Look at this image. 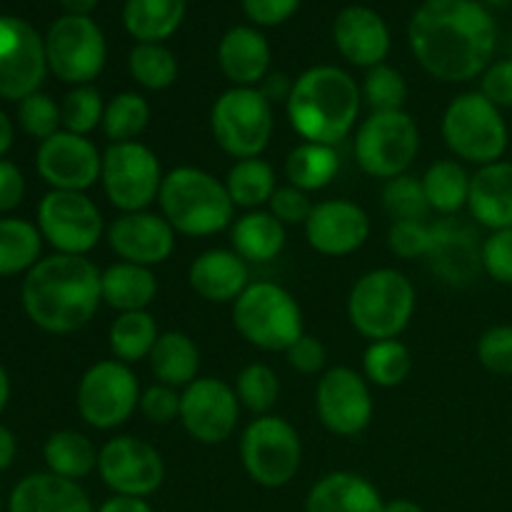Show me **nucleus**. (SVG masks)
I'll return each mask as SVG.
<instances>
[{"label": "nucleus", "mask_w": 512, "mask_h": 512, "mask_svg": "<svg viewBox=\"0 0 512 512\" xmlns=\"http://www.w3.org/2000/svg\"><path fill=\"white\" fill-rule=\"evenodd\" d=\"M415 60L440 83H470L490 68L498 25L478 0H425L408 25Z\"/></svg>", "instance_id": "obj_1"}, {"label": "nucleus", "mask_w": 512, "mask_h": 512, "mask_svg": "<svg viewBox=\"0 0 512 512\" xmlns=\"http://www.w3.org/2000/svg\"><path fill=\"white\" fill-rule=\"evenodd\" d=\"M98 265L88 255L53 253L23 278L20 300L30 323L50 335L85 328L103 303Z\"/></svg>", "instance_id": "obj_2"}, {"label": "nucleus", "mask_w": 512, "mask_h": 512, "mask_svg": "<svg viewBox=\"0 0 512 512\" xmlns=\"http://www.w3.org/2000/svg\"><path fill=\"white\" fill-rule=\"evenodd\" d=\"M363 90L348 70L315 65L293 80L285 103L290 125L308 143L338 145L358 125Z\"/></svg>", "instance_id": "obj_3"}, {"label": "nucleus", "mask_w": 512, "mask_h": 512, "mask_svg": "<svg viewBox=\"0 0 512 512\" xmlns=\"http://www.w3.org/2000/svg\"><path fill=\"white\" fill-rule=\"evenodd\" d=\"M160 215L185 238H208L233 225L235 203L223 180L195 165L165 173L158 195Z\"/></svg>", "instance_id": "obj_4"}, {"label": "nucleus", "mask_w": 512, "mask_h": 512, "mask_svg": "<svg viewBox=\"0 0 512 512\" xmlns=\"http://www.w3.org/2000/svg\"><path fill=\"white\" fill-rule=\"evenodd\" d=\"M418 295L405 273L395 268L368 270L355 280L348 295V320L358 335L375 340H393L403 335L415 315Z\"/></svg>", "instance_id": "obj_5"}, {"label": "nucleus", "mask_w": 512, "mask_h": 512, "mask_svg": "<svg viewBox=\"0 0 512 512\" xmlns=\"http://www.w3.org/2000/svg\"><path fill=\"white\" fill-rule=\"evenodd\" d=\"M233 325L245 343L265 353H285L305 335L303 310L283 285L258 280L233 303Z\"/></svg>", "instance_id": "obj_6"}, {"label": "nucleus", "mask_w": 512, "mask_h": 512, "mask_svg": "<svg viewBox=\"0 0 512 512\" xmlns=\"http://www.w3.org/2000/svg\"><path fill=\"white\" fill-rule=\"evenodd\" d=\"M445 145L463 163L478 168L503 160L510 145V130L503 110L490 103L480 90L460 93L450 100L440 123Z\"/></svg>", "instance_id": "obj_7"}, {"label": "nucleus", "mask_w": 512, "mask_h": 512, "mask_svg": "<svg viewBox=\"0 0 512 512\" xmlns=\"http://www.w3.org/2000/svg\"><path fill=\"white\" fill-rule=\"evenodd\" d=\"M210 130L225 155L260 158L275 130L273 103L260 88H230L210 108Z\"/></svg>", "instance_id": "obj_8"}, {"label": "nucleus", "mask_w": 512, "mask_h": 512, "mask_svg": "<svg viewBox=\"0 0 512 512\" xmlns=\"http://www.w3.org/2000/svg\"><path fill=\"white\" fill-rule=\"evenodd\" d=\"M355 160L375 180L405 175L420 153V128L408 110L370 113L355 133Z\"/></svg>", "instance_id": "obj_9"}, {"label": "nucleus", "mask_w": 512, "mask_h": 512, "mask_svg": "<svg viewBox=\"0 0 512 512\" xmlns=\"http://www.w3.org/2000/svg\"><path fill=\"white\" fill-rule=\"evenodd\" d=\"M240 463L260 488H285L303 465V443L293 423L278 415L250 420L240 435Z\"/></svg>", "instance_id": "obj_10"}, {"label": "nucleus", "mask_w": 512, "mask_h": 512, "mask_svg": "<svg viewBox=\"0 0 512 512\" xmlns=\"http://www.w3.org/2000/svg\"><path fill=\"white\" fill-rule=\"evenodd\" d=\"M163 178L165 173L158 155L140 140L110 143L105 148L100 185L105 198L120 213L148 210L158 200Z\"/></svg>", "instance_id": "obj_11"}, {"label": "nucleus", "mask_w": 512, "mask_h": 512, "mask_svg": "<svg viewBox=\"0 0 512 512\" xmlns=\"http://www.w3.org/2000/svg\"><path fill=\"white\" fill-rule=\"evenodd\" d=\"M140 383L130 365L108 358L90 365L75 390V408L95 430H115L128 423L140 405Z\"/></svg>", "instance_id": "obj_12"}, {"label": "nucleus", "mask_w": 512, "mask_h": 512, "mask_svg": "<svg viewBox=\"0 0 512 512\" xmlns=\"http://www.w3.org/2000/svg\"><path fill=\"white\" fill-rule=\"evenodd\" d=\"M48 70L68 85H93L108 60V43L90 15H68L55 20L45 35Z\"/></svg>", "instance_id": "obj_13"}, {"label": "nucleus", "mask_w": 512, "mask_h": 512, "mask_svg": "<svg viewBox=\"0 0 512 512\" xmlns=\"http://www.w3.org/2000/svg\"><path fill=\"white\" fill-rule=\"evenodd\" d=\"M38 230L55 253L88 255L105 233L98 203L88 193L50 190L38 203Z\"/></svg>", "instance_id": "obj_14"}, {"label": "nucleus", "mask_w": 512, "mask_h": 512, "mask_svg": "<svg viewBox=\"0 0 512 512\" xmlns=\"http://www.w3.org/2000/svg\"><path fill=\"white\" fill-rule=\"evenodd\" d=\"M315 410L328 433L338 438H358L373 423L375 413L365 375L348 365L325 370L315 388Z\"/></svg>", "instance_id": "obj_15"}, {"label": "nucleus", "mask_w": 512, "mask_h": 512, "mask_svg": "<svg viewBox=\"0 0 512 512\" xmlns=\"http://www.w3.org/2000/svg\"><path fill=\"white\" fill-rule=\"evenodd\" d=\"M98 475L113 495L148 500L163 488L165 463L155 445L133 435H118L100 448Z\"/></svg>", "instance_id": "obj_16"}, {"label": "nucleus", "mask_w": 512, "mask_h": 512, "mask_svg": "<svg viewBox=\"0 0 512 512\" xmlns=\"http://www.w3.org/2000/svg\"><path fill=\"white\" fill-rule=\"evenodd\" d=\"M45 73V38L28 20L0 15V98L20 103L38 93Z\"/></svg>", "instance_id": "obj_17"}, {"label": "nucleus", "mask_w": 512, "mask_h": 512, "mask_svg": "<svg viewBox=\"0 0 512 512\" xmlns=\"http://www.w3.org/2000/svg\"><path fill=\"white\" fill-rule=\"evenodd\" d=\"M240 400L220 378H198L180 390V425L200 445H220L235 433Z\"/></svg>", "instance_id": "obj_18"}, {"label": "nucleus", "mask_w": 512, "mask_h": 512, "mask_svg": "<svg viewBox=\"0 0 512 512\" xmlns=\"http://www.w3.org/2000/svg\"><path fill=\"white\" fill-rule=\"evenodd\" d=\"M35 170L53 190L85 193L100 180L103 153L88 135L58 130L38 145Z\"/></svg>", "instance_id": "obj_19"}, {"label": "nucleus", "mask_w": 512, "mask_h": 512, "mask_svg": "<svg viewBox=\"0 0 512 512\" xmlns=\"http://www.w3.org/2000/svg\"><path fill=\"white\" fill-rule=\"evenodd\" d=\"M303 228L310 248L328 258H345L363 248L370 238L368 213L358 203L345 198L315 203Z\"/></svg>", "instance_id": "obj_20"}, {"label": "nucleus", "mask_w": 512, "mask_h": 512, "mask_svg": "<svg viewBox=\"0 0 512 512\" xmlns=\"http://www.w3.org/2000/svg\"><path fill=\"white\" fill-rule=\"evenodd\" d=\"M175 230L160 213L138 210V213H120L105 230L110 250L123 263L153 265L165 263L175 250Z\"/></svg>", "instance_id": "obj_21"}, {"label": "nucleus", "mask_w": 512, "mask_h": 512, "mask_svg": "<svg viewBox=\"0 0 512 512\" xmlns=\"http://www.w3.org/2000/svg\"><path fill=\"white\" fill-rule=\"evenodd\" d=\"M338 53L355 68H375L390 53V30L383 15L365 5H348L333 23Z\"/></svg>", "instance_id": "obj_22"}, {"label": "nucleus", "mask_w": 512, "mask_h": 512, "mask_svg": "<svg viewBox=\"0 0 512 512\" xmlns=\"http://www.w3.org/2000/svg\"><path fill=\"white\" fill-rule=\"evenodd\" d=\"M188 283L208 303H235L250 285V268L235 250L210 248L190 263Z\"/></svg>", "instance_id": "obj_23"}, {"label": "nucleus", "mask_w": 512, "mask_h": 512, "mask_svg": "<svg viewBox=\"0 0 512 512\" xmlns=\"http://www.w3.org/2000/svg\"><path fill=\"white\" fill-rule=\"evenodd\" d=\"M270 43L258 28L235 25L220 38L218 65L233 88H255L268 78Z\"/></svg>", "instance_id": "obj_24"}, {"label": "nucleus", "mask_w": 512, "mask_h": 512, "mask_svg": "<svg viewBox=\"0 0 512 512\" xmlns=\"http://www.w3.org/2000/svg\"><path fill=\"white\" fill-rule=\"evenodd\" d=\"M80 483L53 473H33L20 480L8 498V512H95Z\"/></svg>", "instance_id": "obj_25"}, {"label": "nucleus", "mask_w": 512, "mask_h": 512, "mask_svg": "<svg viewBox=\"0 0 512 512\" xmlns=\"http://www.w3.org/2000/svg\"><path fill=\"white\" fill-rule=\"evenodd\" d=\"M470 218L478 225L493 230L512 228V163L483 165L470 178L468 195Z\"/></svg>", "instance_id": "obj_26"}, {"label": "nucleus", "mask_w": 512, "mask_h": 512, "mask_svg": "<svg viewBox=\"0 0 512 512\" xmlns=\"http://www.w3.org/2000/svg\"><path fill=\"white\" fill-rule=\"evenodd\" d=\"M480 248L483 243H478L473 230L465 225L440 223L433 225V248L428 260L445 283L465 285L483 270Z\"/></svg>", "instance_id": "obj_27"}, {"label": "nucleus", "mask_w": 512, "mask_h": 512, "mask_svg": "<svg viewBox=\"0 0 512 512\" xmlns=\"http://www.w3.org/2000/svg\"><path fill=\"white\" fill-rule=\"evenodd\" d=\"M383 505L378 488L350 470L323 475L305 498V512H383Z\"/></svg>", "instance_id": "obj_28"}, {"label": "nucleus", "mask_w": 512, "mask_h": 512, "mask_svg": "<svg viewBox=\"0 0 512 512\" xmlns=\"http://www.w3.org/2000/svg\"><path fill=\"white\" fill-rule=\"evenodd\" d=\"M100 293H103V303L115 313L148 310V305L158 295V278L145 265L118 260L100 275Z\"/></svg>", "instance_id": "obj_29"}, {"label": "nucleus", "mask_w": 512, "mask_h": 512, "mask_svg": "<svg viewBox=\"0 0 512 512\" xmlns=\"http://www.w3.org/2000/svg\"><path fill=\"white\" fill-rule=\"evenodd\" d=\"M285 225L270 210H248L230 228L233 250L245 263H270L285 248Z\"/></svg>", "instance_id": "obj_30"}, {"label": "nucleus", "mask_w": 512, "mask_h": 512, "mask_svg": "<svg viewBox=\"0 0 512 512\" xmlns=\"http://www.w3.org/2000/svg\"><path fill=\"white\" fill-rule=\"evenodd\" d=\"M148 363L158 383L183 390L198 380L200 350L183 330H165L160 333Z\"/></svg>", "instance_id": "obj_31"}, {"label": "nucleus", "mask_w": 512, "mask_h": 512, "mask_svg": "<svg viewBox=\"0 0 512 512\" xmlns=\"http://www.w3.org/2000/svg\"><path fill=\"white\" fill-rule=\"evenodd\" d=\"M188 0H125L123 25L138 43H163L183 25Z\"/></svg>", "instance_id": "obj_32"}, {"label": "nucleus", "mask_w": 512, "mask_h": 512, "mask_svg": "<svg viewBox=\"0 0 512 512\" xmlns=\"http://www.w3.org/2000/svg\"><path fill=\"white\" fill-rule=\"evenodd\" d=\"M338 173L340 155L335 145L303 140L285 158V178H288L290 185L303 190V193H315V190L328 188L338 178Z\"/></svg>", "instance_id": "obj_33"}, {"label": "nucleus", "mask_w": 512, "mask_h": 512, "mask_svg": "<svg viewBox=\"0 0 512 512\" xmlns=\"http://www.w3.org/2000/svg\"><path fill=\"white\" fill-rule=\"evenodd\" d=\"M98 453L93 440L78 430H58L43 445V460L48 473L80 483L98 470Z\"/></svg>", "instance_id": "obj_34"}, {"label": "nucleus", "mask_w": 512, "mask_h": 512, "mask_svg": "<svg viewBox=\"0 0 512 512\" xmlns=\"http://www.w3.org/2000/svg\"><path fill=\"white\" fill-rule=\"evenodd\" d=\"M420 178H423L425 198H428L433 213L455 215L463 208H468L470 178L473 175L465 170L460 160H435Z\"/></svg>", "instance_id": "obj_35"}, {"label": "nucleus", "mask_w": 512, "mask_h": 512, "mask_svg": "<svg viewBox=\"0 0 512 512\" xmlns=\"http://www.w3.org/2000/svg\"><path fill=\"white\" fill-rule=\"evenodd\" d=\"M158 323L148 310H135V313H118V318L110 323L108 348L115 360L125 365L148 360L158 343Z\"/></svg>", "instance_id": "obj_36"}, {"label": "nucleus", "mask_w": 512, "mask_h": 512, "mask_svg": "<svg viewBox=\"0 0 512 512\" xmlns=\"http://www.w3.org/2000/svg\"><path fill=\"white\" fill-rule=\"evenodd\" d=\"M43 235L23 218H0V278L28 273L40 263Z\"/></svg>", "instance_id": "obj_37"}, {"label": "nucleus", "mask_w": 512, "mask_h": 512, "mask_svg": "<svg viewBox=\"0 0 512 512\" xmlns=\"http://www.w3.org/2000/svg\"><path fill=\"white\" fill-rule=\"evenodd\" d=\"M225 188L233 198L235 208L260 210L270 203L273 193L278 190L275 170L263 158L235 160L233 168L225 175Z\"/></svg>", "instance_id": "obj_38"}, {"label": "nucleus", "mask_w": 512, "mask_h": 512, "mask_svg": "<svg viewBox=\"0 0 512 512\" xmlns=\"http://www.w3.org/2000/svg\"><path fill=\"white\" fill-rule=\"evenodd\" d=\"M413 370V355L403 340H375L363 355V375L378 388H398Z\"/></svg>", "instance_id": "obj_39"}, {"label": "nucleus", "mask_w": 512, "mask_h": 512, "mask_svg": "<svg viewBox=\"0 0 512 512\" xmlns=\"http://www.w3.org/2000/svg\"><path fill=\"white\" fill-rule=\"evenodd\" d=\"M150 123V103L140 93L125 90L105 103L103 130L110 143H130L145 133Z\"/></svg>", "instance_id": "obj_40"}, {"label": "nucleus", "mask_w": 512, "mask_h": 512, "mask_svg": "<svg viewBox=\"0 0 512 512\" xmlns=\"http://www.w3.org/2000/svg\"><path fill=\"white\" fill-rule=\"evenodd\" d=\"M128 70L140 88L158 93L178 80V58L163 43H138L128 55Z\"/></svg>", "instance_id": "obj_41"}, {"label": "nucleus", "mask_w": 512, "mask_h": 512, "mask_svg": "<svg viewBox=\"0 0 512 512\" xmlns=\"http://www.w3.org/2000/svg\"><path fill=\"white\" fill-rule=\"evenodd\" d=\"M235 395H238L240 405L245 410L260 418V415H270L280 398V380L275 370L265 363H250L235 378Z\"/></svg>", "instance_id": "obj_42"}, {"label": "nucleus", "mask_w": 512, "mask_h": 512, "mask_svg": "<svg viewBox=\"0 0 512 512\" xmlns=\"http://www.w3.org/2000/svg\"><path fill=\"white\" fill-rule=\"evenodd\" d=\"M363 98L373 113H388V110H405L408 103V83L403 73L393 65H375L365 73L363 80Z\"/></svg>", "instance_id": "obj_43"}, {"label": "nucleus", "mask_w": 512, "mask_h": 512, "mask_svg": "<svg viewBox=\"0 0 512 512\" xmlns=\"http://www.w3.org/2000/svg\"><path fill=\"white\" fill-rule=\"evenodd\" d=\"M383 208L393 220H425L430 213L425 198L423 178L418 175H398L383 188Z\"/></svg>", "instance_id": "obj_44"}, {"label": "nucleus", "mask_w": 512, "mask_h": 512, "mask_svg": "<svg viewBox=\"0 0 512 512\" xmlns=\"http://www.w3.org/2000/svg\"><path fill=\"white\" fill-rule=\"evenodd\" d=\"M60 115H63V130L78 135H90L95 128L103 125V95H100V90L95 85H78L60 103Z\"/></svg>", "instance_id": "obj_45"}, {"label": "nucleus", "mask_w": 512, "mask_h": 512, "mask_svg": "<svg viewBox=\"0 0 512 512\" xmlns=\"http://www.w3.org/2000/svg\"><path fill=\"white\" fill-rule=\"evenodd\" d=\"M18 123L30 138L43 143L50 135L63 130V115H60V105L50 95L38 90L18 103Z\"/></svg>", "instance_id": "obj_46"}, {"label": "nucleus", "mask_w": 512, "mask_h": 512, "mask_svg": "<svg viewBox=\"0 0 512 512\" xmlns=\"http://www.w3.org/2000/svg\"><path fill=\"white\" fill-rule=\"evenodd\" d=\"M388 248L403 260L428 258L433 248V225L425 220H393L388 230Z\"/></svg>", "instance_id": "obj_47"}, {"label": "nucleus", "mask_w": 512, "mask_h": 512, "mask_svg": "<svg viewBox=\"0 0 512 512\" xmlns=\"http://www.w3.org/2000/svg\"><path fill=\"white\" fill-rule=\"evenodd\" d=\"M478 363L488 373L512 378V325H493L478 338Z\"/></svg>", "instance_id": "obj_48"}, {"label": "nucleus", "mask_w": 512, "mask_h": 512, "mask_svg": "<svg viewBox=\"0 0 512 512\" xmlns=\"http://www.w3.org/2000/svg\"><path fill=\"white\" fill-rule=\"evenodd\" d=\"M483 273L500 285H512V228L493 230L480 248Z\"/></svg>", "instance_id": "obj_49"}, {"label": "nucleus", "mask_w": 512, "mask_h": 512, "mask_svg": "<svg viewBox=\"0 0 512 512\" xmlns=\"http://www.w3.org/2000/svg\"><path fill=\"white\" fill-rule=\"evenodd\" d=\"M138 410L153 425H170L180 418V390L153 383L140 393Z\"/></svg>", "instance_id": "obj_50"}, {"label": "nucleus", "mask_w": 512, "mask_h": 512, "mask_svg": "<svg viewBox=\"0 0 512 512\" xmlns=\"http://www.w3.org/2000/svg\"><path fill=\"white\" fill-rule=\"evenodd\" d=\"M315 203L310 200V193H303L295 185H278V190L270 198L268 210L283 225H305V220L313 213Z\"/></svg>", "instance_id": "obj_51"}, {"label": "nucleus", "mask_w": 512, "mask_h": 512, "mask_svg": "<svg viewBox=\"0 0 512 512\" xmlns=\"http://www.w3.org/2000/svg\"><path fill=\"white\" fill-rule=\"evenodd\" d=\"M288 365L300 375H320L328 363V350L315 335H303L285 350Z\"/></svg>", "instance_id": "obj_52"}, {"label": "nucleus", "mask_w": 512, "mask_h": 512, "mask_svg": "<svg viewBox=\"0 0 512 512\" xmlns=\"http://www.w3.org/2000/svg\"><path fill=\"white\" fill-rule=\"evenodd\" d=\"M480 93L500 110L512 108V58L490 63V68L480 75Z\"/></svg>", "instance_id": "obj_53"}, {"label": "nucleus", "mask_w": 512, "mask_h": 512, "mask_svg": "<svg viewBox=\"0 0 512 512\" xmlns=\"http://www.w3.org/2000/svg\"><path fill=\"white\" fill-rule=\"evenodd\" d=\"M300 8V0H243V10L250 23L260 28H273L293 18Z\"/></svg>", "instance_id": "obj_54"}, {"label": "nucleus", "mask_w": 512, "mask_h": 512, "mask_svg": "<svg viewBox=\"0 0 512 512\" xmlns=\"http://www.w3.org/2000/svg\"><path fill=\"white\" fill-rule=\"evenodd\" d=\"M25 198V178L10 160L0 158V213H10Z\"/></svg>", "instance_id": "obj_55"}, {"label": "nucleus", "mask_w": 512, "mask_h": 512, "mask_svg": "<svg viewBox=\"0 0 512 512\" xmlns=\"http://www.w3.org/2000/svg\"><path fill=\"white\" fill-rule=\"evenodd\" d=\"M95 512H155L145 498H128V495H113Z\"/></svg>", "instance_id": "obj_56"}, {"label": "nucleus", "mask_w": 512, "mask_h": 512, "mask_svg": "<svg viewBox=\"0 0 512 512\" xmlns=\"http://www.w3.org/2000/svg\"><path fill=\"white\" fill-rule=\"evenodd\" d=\"M290 90H293V83L288 80V75L275 73V75H268V78L263 80V88H260V93H263L270 103H278V100H285V103H288Z\"/></svg>", "instance_id": "obj_57"}, {"label": "nucleus", "mask_w": 512, "mask_h": 512, "mask_svg": "<svg viewBox=\"0 0 512 512\" xmlns=\"http://www.w3.org/2000/svg\"><path fill=\"white\" fill-rule=\"evenodd\" d=\"M15 453H18V443H15V435L0 423V473L5 468H10L15 460Z\"/></svg>", "instance_id": "obj_58"}, {"label": "nucleus", "mask_w": 512, "mask_h": 512, "mask_svg": "<svg viewBox=\"0 0 512 512\" xmlns=\"http://www.w3.org/2000/svg\"><path fill=\"white\" fill-rule=\"evenodd\" d=\"M13 138H15L13 123H10L8 115L0 110V158H3L10 148H13Z\"/></svg>", "instance_id": "obj_59"}, {"label": "nucleus", "mask_w": 512, "mask_h": 512, "mask_svg": "<svg viewBox=\"0 0 512 512\" xmlns=\"http://www.w3.org/2000/svg\"><path fill=\"white\" fill-rule=\"evenodd\" d=\"M68 15H90L98 8V0H60Z\"/></svg>", "instance_id": "obj_60"}, {"label": "nucleus", "mask_w": 512, "mask_h": 512, "mask_svg": "<svg viewBox=\"0 0 512 512\" xmlns=\"http://www.w3.org/2000/svg\"><path fill=\"white\" fill-rule=\"evenodd\" d=\"M383 512H425L420 508L415 500H408V498H395V500H388V503L383 505Z\"/></svg>", "instance_id": "obj_61"}, {"label": "nucleus", "mask_w": 512, "mask_h": 512, "mask_svg": "<svg viewBox=\"0 0 512 512\" xmlns=\"http://www.w3.org/2000/svg\"><path fill=\"white\" fill-rule=\"evenodd\" d=\"M8 400H10V378H8V370H5L3 363H0V413L5 410Z\"/></svg>", "instance_id": "obj_62"}, {"label": "nucleus", "mask_w": 512, "mask_h": 512, "mask_svg": "<svg viewBox=\"0 0 512 512\" xmlns=\"http://www.w3.org/2000/svg\"><path fill=\"white\" fill-rule=\"evenodd\" d=\"M483 3L493 5V8H503V5H510L512 0H483Z\"/></svg>", "instance_id": "obj_63"}]
</instances>
